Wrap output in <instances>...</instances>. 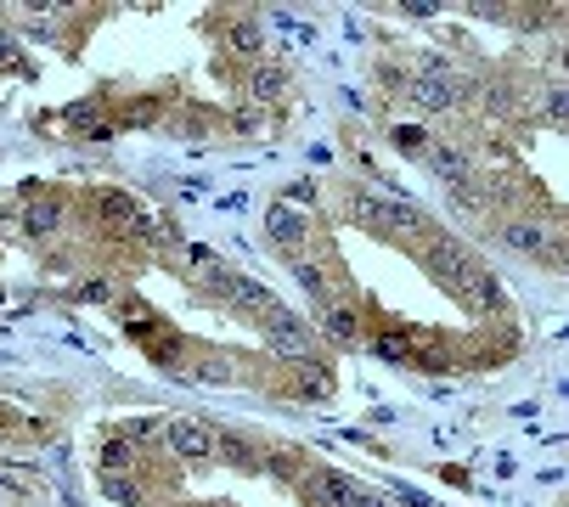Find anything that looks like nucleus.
<instances>
[{
    "label": "nucleus",
    "mask_w": 569,
    "mask_h": 507,
    "mask_svg": "<svg viewBox=\"0 0 569 507\" xmlns=\"http://www.w3.org/2000/svg\"><path fill=\"white\" fill-rule=\"evenodd\" d=\"M107 496H113V502H130V507H142V490H135L130 480H119V473H107Z\"/></svg>",
    "instance_id": "20"
},
{
    "label": "nucleus",
    "mask_w": 569,
    "mask_h": 507,
    "mask_svg": "<svg viewBox=\"0 0 569 507\" xmlns=\"http://www.w3.org/2000/svg\"><path fill=\"white\" fill-rule=\"evenodd\" d=\"M158 428H164L158 418H130V423H125V440H130V445H142V440L158 434Z\"/></svg>",
    "instance_id": "18"
},
{
    "label": "nucleus",
    "mask_w": 569,
    "mask_h": 507,
    "mask_svg": "<svg viewBox=\"0 0 569 507\" xmlns=\"http://www.w3.org/2000/svg\"><path fill=\"white\" fill-rule=\"evenodd\" d=\"M282 85H288V73H282V68H254V80H249V90H254L259 102L282 96Z\"/></svg>",
    "instance_id": "17"
},
{
    "label": "nucleus",
    "mask_w": 569,
    "mask_h": 507,
    "mask_svg": "<svg viewBox=\"0 0 569 507\" xmlns=\"http://www.w3.org/2000/svg\"><path fill=\"white\" fill-rule=\"evenodd\" d=\"M164 440H169V451L175 457H187V463H209L214 457V434L197 418H175V423H164Z\"/></svg>",
    "instance_id": "4"
},
{
    "label": "nucleus",
    "mask_w": 569,
    "mask_h": 507,
    "mask_svg": "<svg viewBox=\"0 0 569 507\" xmlns=\"http://www.w3.org/2000/svg\"><path fill=\"white\" fill-rule=\"evenodd\" d=\"M294 383H299V395H311V401H327V395H333V373L321 361H299Z\"/></svg>",
    "instance_id": "12"
},
{
    "label": "nucleus",
    "mask_w": 569,
    "mask_h": 507,
    "mask_svg": "<svg viewBox=\"0 0 569 507\" xmlns=\"http://www.w3.org/2000/svg\"><path fill=\"white\" fill-rule=\"evenodd\" d=\"M214 457H226L232 468H265V457H259L242 434H214Z\"/></svg>",
    "instance_id": "10"
},
{
    "label": "nucleus",
    "mask_w": 569,
    "mask_h": 507,
    "mask_svg": "<svg viewBox=\"0 0 569 507\" xmlns=\"http://www.w3.org/2000/svg\"><path fill=\"white\" fill-rule=\"evenodd\" d=\"M428 164H434L445 181H473L468 152H463V147H451V142H434V147H428Z\"/></svg>",
    "instance_id": "9"
},
{
    "label": "nucleus",
    "mask_w": 569,
    "mask_h": 507,
    "mask_svg": "<svg viewBox=\"0 0 569 507\" xmlns=\"http://www.w3.org/2000/svg\"><path fill=\"white\" fill-rule=\"evenodd\" d=\"M411 102H418L423 113H445V107L457 102V80H440V73H418V80H411Z\"/></svg>",
    "instance_id": "7"
},
{
    "label": "nucleus",
    "mask_w": 569,
    "mask_h": 507,
    "mask_svg": "<svg viewBox=\"0 0 569 507\" xmlns=\"http://www.w3.org/2000/svg\"><path fill=\"white\" fill-rule=\"evenodd\" d=\"M350 214H356L361 226H373V232H383V237H411L423 226L411 204H395V197H383V192H356L350 197Z\"/></svg>",
    "instance_id": "1"
},
{
    "label": "nucleus",
    "mask_w": 569,
    "mask_h": 507,
    "mask_svg": "<svg viewBox=\"0 0 569 507\" xmlns=\"http://www.w3.org/2000/svg\"><path fill=\"white\" fill-rule=\"evenodd\" d=\"M226 45H232L237 57H259L265 35H259V23H249V18H242V23H232V28H226Z\"/></svg>",
    "instance_id": "13"
},
{
    "label": "nucleus",
    "mask_w": 569,
    "mask_h": 507,
    "mask_svg": "<svg viewBox=\"0 0 569 507\" xmlns=\"http://www.w3.org/2000/svg\"><path fill=\"white\" fill-rule=\"evenodd\" d=\"M299 288H304V294H311L316 304H321V311H327V304H333V294H327V276H321V265H304V259H299Z\"/></svg>",
    "instance_id": "15"
},
{
    "label": "nucleus",
    "mask_w": 569,
    "mask_h": 507,
    "mask_svg": "<svg viewBox=\"0 0 569 507\" xmlns=\"http://www.w3.org/2000/svg\"><path fill=\"white\" fill-rule=\"evenodd\" d=\"M304 490H311V507H361V496H366L356 480H344V473H333V468H321Z\"/></svg>",
    "instance_id": "5"
},
{
    "label": "nucleus",
    "mask_w": 569,
    "mask_h": 507,
    "mask_svg": "<svg viewBox=\"0 0 569 507\" xmlns=\"http://www.w3.org/2000/svg\"><path fill=\"white\" fill-rule=\"evenodd\" d=\"M265 338H271L276 356H288V361H304V356H311V327H304L299 316H288L282 304L265 316Z\"/></svg>",
    "instance_id": "2"
},
{
    "label": "nucleus",
    "mask_w": 569,
    "mask_h": 507,
    "mask_svg": "<svg viewBox=\"0 0 569 507\" xmlns=\"http://www.w3.org/2000/svg\"><path fill=\"white\" fill-rule=\"evenodd\" d=\"M102 468H107V473L130 468V440H113V445H107V451H102Z\"/></svg>",
    "instance_id": "19"
},
{
    "label": "nucleus",
    "mask_w": 569,
    "mask_h": 507,
    "mask_svg": "<svg viewBox=\"0 0 569 507\" xmlns=\"http://www.w3.org/2000/svg\"><path fill=\"white\" fill-rule=\"evenodd\" d=\"M57 220H63V209H57L51 197H35V204H28V214H23V232H28V237H51Z\"/></svg>",
    "instance_id": "11"
},
{
    "label": "nucleus",
    "mask_w": 569,
    "mask_h": 507,
    "mask_svg": "<svg viewBox=\"0 0 569 507\" xmlns=\"http://www.w3.org/2000/svg\"><path fill=\"white\" fill-rule=\"evenodd\" d=\"M6 57H12V40H6V35H0V63H6Z\"/></svg>",
    "instance_id": "24"
},
{
    "label": "nucleus",
    "mask_w": 569,
    "mask_h": 507,
    "mask_svg": "<svg viewBox=\"0 0 569 507\" xmlns=\"http://www.w3.org/2000/svg\"><path fill=\"white\" fill-rule=\"evenodd\" d=\"M356 327L361 321L344 311V304H327V338H338V344H356Z\"/></svg>",
    "instance_id": "16"
},
{
    "label": "nucleus",
    "mask_w": 569,
    "mask_h": 507,
    "mask_svg": "<svg viewBox=\"0 0 569 507\" xmlns=\"http://www.w3.org/2000/svg\"><path fill=\"white\" fill-rule=\"evenodd\" d=\"M507 249H519V254H542L547 249V232H542V226H507Z\"/></svg>",
    "instance_id": "14"
},
{
    "label": "nucleus",
    "mask_w": 569,
    "mask_h": 507,
    "mask_svg": "<svg viewBox=\"0 0 569 507\" xmlns=\"http://www.w3.org/2000/svg\"><path fill=\"white\" fill-rule=\"evenodd\" d=\"M401 12H411V18H434V12H445V6H434V0H406Z\"/></svg>",
    "instance_id": "22"
},
{
    "label": "nucleus",
    "mask_w": 569,
    "mask_h": 507,
    "mask_svg": "<svg viewBox=\"0 0 569 507\" xmlns=\"http://www.w3.org/2000/svg\"><path fill=\"white\" fill-rule=\"evenodd\" d=\"M80 299H85V304H102V299H107V282H85Z\"/></svg>",
    "instance_id": "23"
},
{
    "label": "nucleus",
    "mask_w": 569,
    "mask_h": 507,
    "mask_svg": "<svg viewBox=\"0 0 569 507\" xmlns=\"http://www.w3.org/2000/svg\"><path fill=\"white\" fill-rule=\"evenodd\" d=\"M96 214L107 226H125V232H147V220H142V209H135V197L125 192H102L96 197Z\"/></svg>",
    "instance_id": "8"
},
{
    "label": "nucleus",
    "mask_w": 569,
    "mask_h": 507,
    "mask_svg": "<svg viewBox=\"0 0 569 507\" xmlns=\"http://www.w3.org/2000/svg\"><path fill=\"white\" fill-rule=\"evenodd\" d=\"M209 288H214V294H226V299L237 304V311H254V316H271V311H276L271 288H259V282H249V276H232V271H214V276H209Z\"/></svg>",
    "instance_id": "3"
},
{
    "label": "nucleus",
    "mask_w": 569,
    "mask_h": 507,
    "mask_svg": "<svg viewBox=\"0 0 569 507\" xmlns=\"http://www.w3.org/2000/svg\"><path fill=\"white\" fill-rule=\"evenodd\" d=\"M265 232L282 242L288 254H299V249H304V237H311V220H304L299 209H288V204H271V209H265Z\"/></svg>",
    "instance_id": "6"
},
{
    "label": "nucleus",
    "mask_w": 569,
    "mask_h": 507,
    "mask_svg": "<svg viewBox=\"0 0 569 507\" xmlns=\"http://www.w3.org/2000/svg\"><path fill=\"white\" fill-rule=\"evenodd\" d=\"M361 507H383V502H378V496H361Z\"/></svg>",
    "instance_id": "25"
},
{
    "label": "nucleus",
    "mask_w": 569,
    "mask_h": 507,
    "mask_svg": "<svg viewBox=\"0 0 569 507\" xmlns=\"http://www.w3.org/2000/svg\"><path fill=\"white\" fill-rule=\"evenodd\" d=\"M197 378H204V383H232V361H204Z\"/></svg>",
    "instance_id": "21"
}]
</instances>
